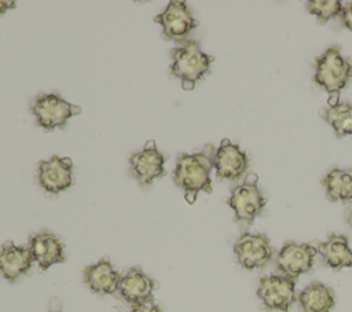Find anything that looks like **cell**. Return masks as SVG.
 I'll return each instance as SVG.
<instances>
[{
	"mask_svg": "<svg viewBox=\"0 0 352 312\" xmlns=\"http://www.w3.org/2000/svg\"><path fill=\"white\" fill-rule=\"evenodd\" d=\"M234 253L238 263L245 269L263 268L272 257L274 249L270 245V239L264 234L245 232L234 245Z\"/></svg>",
	"mask_w": 352,
	"mask_h": 312,
	"instance_id": "11",
	"label": "cell"
},
{
	"mask_svg": "<svg viewBox=\"0 0 352 312\" xmlns=\"http://www.w3.org/2000/svg\"><path fill=\"white\" fill-rule=\"evenodd\" d=\"M213 168L217 180H239L249 168V157L230 139H223L214 151Z\"/></svg>",
	"mask_w": 352,
	"mask_h": 312,
	"instance_id": "10",
	"label": "cell"
},
{
	"mask_svg": "<svg viewBox=\"0 0 352 312\" xmlns=\"http://www.w3.org/2000/svg\"><path fill=\"white\" fill-rule=\"evenodd\" d=\"M318 249L309 243L287 242L282 246L276 257L278 271L287 278L296 279L312 269Z\"/></svg>",
	"mask_w": 352,
	"mask_h": 312,
	"instance_id": "9",
	"label": "cell"
},
{
	"mask_svg": "<svg viewBox=\"0 0 352 312\" xmlns=\"http://www.w3.org/2000/svg\"><path fill=\"white\" fill-rule=\"evenodd\" d=\"M342 19V23L344 26L352 32V3H346L342 8V12H341V16Z\"/></svg>",
	"mask_w": 352,
	"mask_h": 312,
	"instance_id": "23",
	"label": "cell"
},
{
	"mask_svg": "<svg viewBox=\"0 0 352 312\" xmlns=\"http://www.w3.org/2000/svg\"><path fill=\"white\" fill-rule=\"evenodd\" d=\"M157 283L148 278L142 268L132 267L124 276H121L118 293L131 305L153 300V290Z\"/></svg>",
	"mask_w": 352,
	"mask_h": 312,
	"instance_id": "15",
	"label": "cell"
},
{
	"mask_svg": "<svg viewBox=\"0 0 352 312\" xmlns=\"http://www.w3.org/2000/svg\"><path fill=\"white\" fill-rule=\"evenodd\" d=\"M154 22L162 26V37L176 43L188 41L187 37L198 26L191 10L186 1L172 0L166 8L154 18Z\"/></svg>",
	"mask_w": 352,
	"mask_h": 312,
	"instance_id": "6",
	"label": "cell"
},
{
	"mask_svg": "<svg viewBox=\"0 0 352 312\" xmlns=\"http://www.w3.org/2000/svg\"><path fill=\"white\" fill-rule=\"evenodd\" d=\"M344 5L338 0H311L307 3V10L318 18L320 25H326L333 18H340Z\"/></svg>",
	"mask_w": 352,
	"mask_h": 312,
	"instance_id": "21",
	"label": "cell"
},
{
	"mask_svg": "<svg viewBox=\"0 0 352 312\" xmlns=\"http://www.w3.org/2000/svg\"><path fill=\"white\" fill-rule=\"evenodd\" d=\"M37 181L50 194H59L67 190L74 184L72 159L54 155L48 161H40Z\"/></svg>",
	"mask_w": 352,
	"mask_h": 312,
	"instance_id": "12",
	"label": "cell"
},
{
	"mask_svg": "<svg viewBox=\"0 0 352 312\" xmlns=\"http://www.w3.org/2000/svg\"><path fill=\"white\" fill-rule=\"evenodd\" d=\"M352 78V60L341 55L340 47L327 48L315 60V74L312 81L316 87L323 88L336 102L341 89L346 87Z\"/></svg>",
	"mask_w": 352,
	"mask_h": 312,
	"instance_id": "3",
	"label": "cell"
},
{
	"mask_svg": "<svg viewBox=\"0 0 352 312\" xmlns=\"http://www.w3.org/2000/svg\"><path fill=\"white\" fill-rule=\"evenodd\" d=\"M257 297L268 311L287 312L296 301V279L283 275H270L260 279Z\"/></svg>",
	"mask_w": 352,
	"mask_h": 312,
	"instance_id": "7",
	"label": "cell"
},
{
	"mask_svg": "<svg viewBox=\"0 0 352 312\" xmlns=\"http://www.w3.org/2000/svg\"><path fill=\"white\" fill-rule=\"evenodd\" d=\"M322 254L323 264L334 271L341 268H352V249L348 245V236L330 234L326 242H320L316 247Z\"/></svg>",
	"mask_w": 352,
	"mask_h": 312,
	"instance_id": "17",
	"label": "cell"
},
{
	"mask_svg": "<svg viewBox=\"0 0 352 312\" xmlns=\"http://www.w3.org/2000/svg\"><path fill=\"white\" fill-rule=\"evenodd\" d=\"M30 111L37 125L50 132L55 128L65 129L69 118L80 114L81 107L66 102L58 93H38L30 104Z\"/></svg>",
	"mask_w": 352,
	"mask_h": 312,
	"instance_id": "5",
	"label": "cell"
},
{
	"mask_svg": "<svg viewBox=\"0 0 352 312\" xmlns=\"http://www.w3.org/2000/svg\"><path fill=\"white\" fill-rule=\"evenodd\" d=\"M320 117L331 125L336 137L341 139L344 136L352 135V103L338 102L337 104L323 107L319 111Z\"/></svg>",
	"mask_w": 352,
	"mask_h": 312,
	"instance_id": "20",
	"label": "cell"
},
{
	"mask_svg": "<svg viewBox=\"0 0 352 312\" xmlns=\"http://www.w3.org/2000/svg\"><path fill=\"white\" fill-rule=\"evenodd\" d=\"M131 312H162V311L154 304V300H148V301L132 305Z\"/></svg>",
	"mask_w": 352,
	"mask_h": 312,
	"instance_id": "22",
	"label": "cell"
},
{
	"mask_svg": "<svg viewBox=\"0 0 352 312\" xmlns=\"http://www.w3.org/2000/svg\"><path fill=\"white\" fill-rule=\"evenodd\" d=\"M322 184L326 187V197L330 202L352 201V169L333 168L322 179Z\"/></svg>",
	"mask_w": 352,
	"mask_h": 312,
	"instance_id": "19",
	"label": "cell"
},
{
	"mask_svg": "<svg viewBox=\"0 0 352 312\" xmlns=\"http://www.w3.org/2000/svg\"><path fill=\"white\" fill-rule=\"evenodd\" d=\"M257 175L248 173L245 181L231 188V195L227 199V205L235 212V223L241 230L249 228L254 219L260 216L267 203V198L257 187Z\"/></svg>",
	"mask_w": 352,
	"mask_h": 312,
	"instance_id": "4",
	"label": "cell"
},
{
	"mask_svg": "<svg viewBox=\"0 0 352 312\" xmlns=\"http://www.w3.org/2000/svg\"><path fill=\"white\" fill-rule=\"evenodd\" d=\"M348 224L352 227V212H351L349 216H348Z\"/></svg>",
	"mask_w": 352,
	"mask_h": 312,
	"instance_id": "26",
	"label": "cell"
},
{
	"mask_svg": "<svg viewBox=\"0 0 352 312\" xmlns=\"http://www.w3.org/2000/svg\"><path fill=\"white\" fill-rule=\"evenodd\" d=\"M298 304L302 312H330L334 308L336 298L329 286L314 280L298 294Z\"/></svg>",
	"mask_w": 352,
	"mask_h": 312,
	"instance_id": "18",
	"label": "cell"
},
{
	"mask_svg": "<svg viewBox=\"0 0 352 312\" xmlns=\"http://www.w3.org/2000/svg\"><path fill=\"white\" fill-rule=\"evenodd\" d=\"M16 3L15 1H10V0H0V15L6 14L8 10L15 8Z\"/></svg>",
	"mask_w": 352,
	"mask_h": 312,
	"instance_id": "24",
	"label": "cell"
},
{
	"mask_svg": "<svg viewBox=\"0 0 352 312\" xmlns=\"http://www.w3.org/2000/svg\"><path fill=\"white\" fill-rule=\"evenodd\" d=\"M50 312H60V302L58 298H54L50 305Z\"/></svg>",
	"mask_w": 352,
	"mask_h": 312,
	"instance_id": "25",
	"label": "cell"
},
{
	"mask_svg": "<svg viewBox=\"0 0 352 312\" xmlns=\"http://www.w3.org/2000/svg\"><path fill=\"white\" fill-rule=\"evenodd\" d=\"M214 147L206 144L202 150L187 154L180 153L173 170V181L184 190V197L188 203H194L197 194L205 191L212 192L210 172L213 169Z\"/></svg>",
	"mask_w": 352,
	"mask_h": 312,
	"instance_id": "1",
	"label": "cell"
},
{
	"mask_svg": "<svg viewBox=\"0 0 352 312\" xmlns=\"http://www.w3.org/2000/svg\"><path fill=\"white\" fill-rule=\"evenodd\" d=\"M33 257L29 246H16L11 241L1 245L0 252V271L10 282H16L22 275L32 268Z\"/></svg>",
	"mask_w": 352,
	"mask_h": 312,
	"instance_id": "14",
	"label": "cell"
},
{
	"mask_svg": "<svg viewBox=\"0 0 352 312\" xmlns=\"http://www.w3.org/2000/svg\"><path fill=\"white\" fill-rule=\"evenodd\" d=\"M29 249L41 271H47L50 267L65 263L66 253L60 239L48 230H41L37 234H32L29 239Z\"/></svg>",
	"mask_w": 352,
	"mask_h": 312,
	"instance_id": "13",
	"label": "cell"
},
{
	"mask_svg": "<svg viewBox=\"0 0 352 312\" xmlns=\"http://www.w3.org/2000/svg\"><path fill=\"white\" fill-rule=\"evenodd\" d=\"M166 157L157 148L154 140H147L144 147L129 157V176L140 186H150L154 179L164 177Z\"/></svg>",
	"mask_w": 352,
	"mask_h": 312,
	"instance_id": "8",
	"label": "cell"
},
{
	"mask_svg": "<svg viewBox=\"0 0 352 312\" xmlns=\"http://www.w3.org/2000/svg\"><path fill=\"white\" fill-rule=\"evenodd\" d=\"M121 275L113 268L107 258L99 260L96 264L84 268V282L98 294H114L118 291Z\"/></svg>",
	"mask_w": 352,
	"mask_h": 312,
	"instance_id": "16",
	"label": "cell"
},
{
	"mask_svg": "<svg viewBox=\"0 0 352 312\" xmlns=\"http://www.w3.org/2000/svg\"><path fill=\"white\" fill-rule=\"evenodd\" d=\"M173 63L170 76L182 80V87L187 91L192 89L201 78L210 73V66L214 62L212 55L205 54L197 40H188L180 47L170 51Z\"/></svg>",
	"mask_w": 352,
	"mask_h": 312,
	"instance_id": "2",
	"label": "cell"
}]
</instances>
